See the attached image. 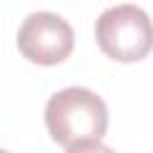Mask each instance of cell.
Instances as JSON below:
<instances>
[{
    "instance_id": "1",
    "label": "cell",
    "mask_w": 153,
    "mask_h": 153,
    "mask_svg": "<svg viewBox=\"0 0 153 153\" xmlns=\"http://www.w3.org/2000/svg\"><path fill=\"white\" fill-rule=\"evenodd\" d=\"M45 127L50 139L65 148L100 141L108 131V105L91 88H62L45 103Z\"/></svg>"
},
{
    "instance_id": "2",
    "label": "cell",
    "mask_w": 153,
    "mask_h": 153,
    "mask_svg": "<svg viewBox=\"0 0 153 153\" xmlns=\"http://www.w3.org/2000/svg\"><path fill=\"white\" fill-rule=\"evenodd\" d=\"M96 41L110 60L139 62L153 50V22L136 5H115L96 19Z\"/></svg>"
},
{
    "instance_id": "3",
    "label": "cell",
    "mask_w": 153,
    "mask_h": 153,
    "mask_svg": "<svg viewBox=\"0 0 153 153\" xmlns=\"http://www.w3.org/2000/svg\"><path fill=\"white\" fill-rule=\"evenodd\" d=\"M17 48L29 62L53 67L72 55L74 31L55 12H31L17 31Z\"/></svg>"
},
{
    "instance_id": "4",
    "label": "cell",
    "mask_w": 153,
    "mask_h": 153,
    "mask_svg": "<svg viewBox=\"0 0 153 153\" xmlns=\"http://www.w3.org/2000/svg\"><path fill=\"white\" fill-rule=\"evenodd\" d=\"M67 153H115V151L100 141H86V143H76V146L67 148Z\"/></svg>"
},
{
    "instance_id": "5",
    "label": "cell",
    "mask_w": 153,
    "mask_h": 153,
    "mask_svg": "<svg viewBox=\"0 0 153 153\" xmlns=\"http://www.w3.org/2000/svg\"><path fill=\"white\" fill-rule=\"evenodd\" d=\"M0 153H10V151H5V148H0Z\"/></svg>"
}]
</instances>
